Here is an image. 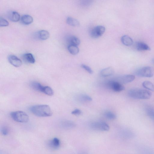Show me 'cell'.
<instances>
[{
  "instance_id": "cell-20",
  "label": "cell",
  "mask_w": 154,
  "mask_h": 154,
  "mask_svg": "<svg viewBox=\"0 0 154 154\" xmlns=\"http://www.w3.org/2000/svg\"><path fill=\"white\" fill-rule=\"evenodd\" d=\"M9 18L11 21L14 22H17L20 20V15L17 12L12 11L10 13Z\"/></svg>"
},
{
  "instance_id": "cell-10",
  "label": "cell",
  "mask_w": 154,
  "mask_h": 154,
  "mask_svg": "<svg viewBox=\"0 0 154 154\" xmlns=\"http://www.w3.org/2000/svg\"><path fill=\"white\" fill-rule=\"evenodd\" d=\"M135 47L137 50L139 51L151 50V48L147 44L142 42H137L136 44Z\"/></svg>"
},
{
  "instance_id": "cell-19",
  "label": "cell",
  "mask_w": 154,
  "mask_h": 154,
  "mask_svg": "<svg viewBox=\"0 0 154 154\" xmlns=\"http://www.w3.org/2000/svg\"><path fill=\"white\" fill-rule=\"evenodd\" d=\"M66 22L68 25L73 27L79 26L80 25L78 20L71 17H68L66 19Z\"/></svg>"
},
{
  "instance_id": "cell-15",
  "label": "cell",
  "mask_w": 154,
  "mask_h": 154,
  "mask_svg": "<svg viewBox=\"0 0 154 154\" xmlns=\"http://www.w3.org/2000/svg\"><path fill=\"white\" fill-rule=\"evenodd\" d=\"M21 21L22 23L25 25H29L33 22V18L28 15H23L21 18Z\"/></svg>"
},
{
  "instance_id": "cell-2",
  "label": "cell",
  "mask_w": 154,
  "mask_h": 154,
  "mask_svg": "<svg viewBox=\"0 0 154 154\" xmlns=\"http://www.w3.org/2000/svg\"><path fill=\"white\" fill-rule=\"evenodd\" d=\"M128 95L134 99H148L150 98L151 93L150 91L144 89L133 88L129 91Z\"/></svg>"
},
{
  "instance_id": "cell-11",
  "label": "cell",
  "mask_w": 154,
  "mask_h": 154,
  "mask_svg": "<svg viewBox=\"0 0 154 154\" xmlns=\"http://www.w3.org/2000/svg\"><path fill=\"white\" fill-rule=\"evenodd\" d=\"M68 45H74L77 46L80 43V39L77 37L74 36H70L67 38Z\"/></svg>"
},
{
  "instance_id": "cell-22",
  "label": "cell",
  "mask_w": 154,
  "mask_h": 154,
  "mask_svg": "<svg viewBox=\"0 0 154 154\" xmlns=\"http://www.w3.org/2000/svg\"><path fill=\"white\" fill-rule=\"evenodd\" d=\"M143 86L148 90L154 92V85L148 81H145L142 83Z\"/></svg>"
},
{
  "instance_id": "cell-14",
  "label": "cell",
  "mask_w": 154,
  "mask_h": 154,
  "mask_svg": "<svg viewBox=\"0 0 154 154\" xmlns=\"http://www.w3.org/2000/svg\"><path fill=\"white\" fill-rule=\"evenodd\" d=\"M114 73V70L111 67H108L104 68L100 72L101 75L104 77L110 76Z\"/></svg>"
},
{
  "instance_id": "cell-25",
  "label": "cell",
  "mask_w": 154,
  "mask_h": 154,
  "mask_svg": "<svg viewBox=\"0 0 154 154\" xmlns=\"http://www.w3.org/2000/svg\"><path fill=\"white\" fill-rule=\"evenodd\" d=\"M42 92L47 95L50 96L53 95L54 94V92L52 89L48 86H44Z\"/></svg>"
},
{
  "instance_id": "cell-23",
  "label": "cell",
  "mask_w": 154,
  "mask_h": 154,
  "mask_svg": "<svg viewBox=\"0 0 154 154\" xmlns=\"http://www.w3.org/2000/svg\"><path fill=\"white\" fill-rule=\"evenodd\" d=\"M62 125L64 128H73L76 126L74 122L69 120L63 121Z\"/></svg>"
},
{
  "instance_id": "cell-29",
  "label": "cell",
  "mask_w": 154,
  "mask_h": 154,
  "mask_svg": "<svg viewBox=\"0 0 154 154\" xmlns=\"http://www.w3.org/2000/svg\"><path fill=\"white\" fill-rule=\"evenodd\" d=\"M81 67L86 70L89 74H92L93 73V71L92 69L86 65L82 64L81 65Z\"/></svg>"
},
{
  "instance_id": "cell-1",
  "label": "cell",
  "mask_w": 154,
  "mask_h": 154,
  "mask_svg": "<svg viewBox=\"0 0 154 154\" xmlns=\"http://www.w3.org/2000/svg\"><path fill=\"white\" fill-rule=\"evenodd\" d=\"M30 110L34 115L39 117H50L52 115L50 108L47 105H34L31 107Z\"/></svg>"
},
{
  "instance_id": "cell-4",
  "label": "cell",
  "mask_w": 154,
  "mask_h": 154,
  "mask_svg": "<svg viewBox=\"0 0 154 154\" xmlns=\"http://www.w3.org/2000/svg\"><path fill=\"white\" fill-rule=\"evenodd\" d=\"M154 74L153 68L149 66H146L136 71V75L139 77H151Z\"/></svg>"
},
{
  "instance_id": "cell-16",
  "label": "cell",
  "mask_w": 154,
  "mask_h": 154,
  "mask_svg": "<svg viewBox=\"0 0 154 154\" xmlns=\"http://www.w3.org/2000/svg\"><path fill=\"white\" fill-rule=\"evenodd\" d=\"M121 41L123 44L126 46L132 45L133 44V39L127 35H124L121 38Z\"/></svg>"
},
{
  "instance_id": "cell-33",
  "label": "cell",
  "mask_w": 154,
  "mask_h": 154,
  "mask_svg": "<svg viewBox=\"0 0 154 154\" xmlns=\"http://www.w3.org/2000/svg\"><path fill=\"white\" fill-rule=\"evenodd\" d=\"M153 64H154V59L153 60Z\"/></svg>"
},
{
  "instance_id": "cell-32",
  "label": "cell",
  "mask_w": 154,
  "mask_h": 154,
  "mask_svg": "<svg viewBox=\"0 0 154 154\" xmlns=\"http://www.w3.org/2000/svg\"><path fill=\"white\" fill-rule=\"evenodd\" d=\"M2 134L4 135H6L9 133L8 129L6 127H3L1 130Z\"/></svg>"
},
{
  "instance_id": "cell-8",
  "label": "cell",
  "mask_w": 154,
  "mask_h": 154,
  "mask_svg": "<svg viewBox=\"0 0 154 154\" xmlns=\"http://www.w3.org/2000/svg\"><path fill=\"white\" fill-rule=\"evenodd\" d=\"M8 60L13 66L16 67H19L22 65L21 61L15 55H11L9 56Z\"/></svg>"
},
{
  "instance_id": "cell-30",
  "label": "cell",
  "mask_w": 154,
  "mask_h": 154,
  "mask_svg": "<svg viewBox=\"0 0 154 154\" xmlns=\"http://www.w3.org/2000/svg\"><path fill=\"white\" fill-rule=\"evenodd\" d=\"M93 2L91 1H81L80 4L83 6H88L92 4Z\"/></svg>"
},
{
  "instance_id": "cell-27",
  "label": "cell",
  "mask_w": 154,
  "mask_h": 154,
  "mask_svg": "<svg viewBox=\"0 0 154 154\" xmlns=\"http://www.w3.org/2000/svg\"><path fill=\"white\" fill-rule=\"evenodd\" d=\"M145 110L148 115L154 121V109L150 106H148L146 108Z\"/></svg>"
},
{
  "instance_id": "cell-9",
  "label": "cell",
  "mask_w": 154,
  "mask_h": 154,
  "mask_svg": "<svg viewBox=\"0 0 154 154\" xmlns=\"http://www.w3.org/2000/svg\"><path fill=\"white\" fill-rule=\"evenodd\" d=\"M135 79V77L133 75H126L120 77L117 82L122 84H126L131 83Z\"/></svg>"
},
{
  "instance_id": "cell-21",
  "label": "cell",
  "mask_w": 154,
  "mask_h": 154,
  "mask_svg": "<svg viewBox=\"0 0 154 154\" xmlns=\"http://www.w3.org/2000/svg\"><path fill=\"white\" fill-rule=\"evenodd\" d=\"M68 49L69 52L73 55H77L79 52V48L77 46L68 45Z\"/></svg>"
},
{
  "instance_id": "cell-5",
  "label": "cell",
  "mask_w": 154,
  "mask_h": 154,
  "mask_svg": "<svg viewBox=\"0 0 154 154\" xmlns=\"http://www.w3.org/2000/svg\"><path fill=\"white\" fill-rule=\"evenodd\" d=\"M90 126L92 129L95 130L107 131L110 129L108 125L103 121L94 122L91 124Z\"/></svg>"
},
{
  "instance_id": "cell-28",
  "label": "cell",
  "mask_w": 154,
  "mask_h": 154,
  "mask_svg": "<svg viewBox=\"0 0 154 154\" xmlns=\"http://www.w3.org/2000/svg\"><path fill=\"white\" fill-rule=\"evenodd\" d=\"M9 23L6 20L3 18H0V26L6 27L9 25Z\"/></svg>"
},
{
  "instance_id": "cell-12",
  "label": "cell",
  "mask_w": 154,
  "mask_h": 154,
  "mask_svg": "<svg viewBox=\"0 0 154 154\" xmlns=\"http://www.w3.org/2000/svg\"><path fill=\"white\" fill-rule=\"evenodd\" d=\"M37 37L41 40H46L49 38L50 34L47 30H42L39 31L37 33Z\"/></svg>"
},
{
  "instance_id": "cell-31",
  "label": "cell",
  "mask_w": 154,
  "mask_h": 154,
  "mask_svg": "<svg viewBox=\"0 0 154 154\" xmlns=\"http://www.w3.org/2000/svg\"><path fill=\"white\" fill-rule=\"evenodd\" d=\"M82 112L80 110L77 109L72 111V114L76 116L82 114Z\"/></svg>"
},
{
  "instance_id": "cell-7",
  "label": "cell",
  "mask_w": 154,
  "mask_h": 154,
  "mask_svg": "<svg viewBox=\"0 0 154 154\" xmlns=\"http://www.w3.org/2000/svg\"><path fill=\"white\" fill-rule=\"evenodd\" d=\"M108 85L111 90L115 92H120L125 89L124 87L122 84L116 81H110L108 83Z\"/></svg>"
},
{
  "instance_id": "cell-3",
  "label": "cell",
  "mask_w": 154,
  "mask_h": 154,
  "mask_svg": "<svg viewBox=\"0 0 154 154\" xmlns=\"http://www.w3.org/2000/svg\"><path fill=\"white\" fill-rule=\"evenodd\" d=\"M12 118L17 122L26 123L29 120V117L25 112L18 111L12 112L10 114Z\"/></svg>"
},
{
  "instance_id": "cell-24",
  "label": "cell",
  "mask_w": 154,
  "mask_h": 154,
  "mask_svg": "<svg viewBox=\"0 0 154 154\" xmlns=\"http://www.w3.org/2000/svg\"><path fill=\"white\" fill-rule=\"evenodd\" d=\"M78 99L79 101L81 102H88L92 100L90 96L86 95H81L78 96Z\"/></svg>"
},
{
  "instance_id": "cell-26",
  "label": "cell",
  "mask_w": 154,
  "mask_h": 154,
  "mask_svg": "<svg viewBox=\"0 0 154 154\" xmlns=\"http://www.w3.org/2000/svg\"><path fill=\"white\" fill-rule=\"evenodd\" d=\"M104 115L105 117L109 120H115L117 118V116L115 113L110 111L105 112Z\"/></svg>"
},
{
  "instance_id": "cell-6",
  "label": "cell",
  "mask_w": 154,
  "mask_h": 154,
  "mask_svg": "<svg viewBox=\"0 0 154 154\" xmlns=\"http://www.w3.org/2000/svg\"><path fill=\"white\" fill-rule=\"evenodd\" d=\"M105 28L102 26H98L93 28L91 31V36L94 38H98L104 33Z\"/></svg>"
},
{
  "instance_id": "cell-13",
  "label": "cell",
  "mask_w": 154,
  "mask_h": 154,
  "mask_svg": "<svg viewBox=\"0 0 154 154\" xmlns=\"http://www.w3.org/2000/svg\"><path fill=\"white\" fill-rule=\"evenodd\" d=\"M48 145L52 148L57 149L59 147L60 145V141L57 138L55 137L50 141L48 142Z\"/></svg>"
},
{
  "instance_id": "cell-17",
  "label": "cell",
  "mask_w": 154,
  "mask_h": 154,
  "mask_svg": "<svg viewBox=\"0 0 154 154\" xmlns=\"http://www.w3.org/2000/svg\"><path fill=\"white\" fill-rule=\"evenodd\" d=\"M23 57L24 60L28 63L34 64L35 62L34 56L31 53H27L24 54L23 56Z\"/></svg>"
},
{
  "instance_id": "cell-18",
  "label": "cell",
  "mask_w": 154,
  "mask_h": 154,
  "mask_svg": "<svg viewBox=\"0 0 154 154\" xmlns=\"http://www.w3.org/2000/svg\"><path fill=\"white\" fill-rule=\"evenodd\" d=\"M31 87L34 90L38 92H42L44 86L39 83L34 81L31 82L30 85Z\"/></svg>"
}]
</instances>
